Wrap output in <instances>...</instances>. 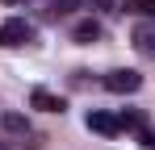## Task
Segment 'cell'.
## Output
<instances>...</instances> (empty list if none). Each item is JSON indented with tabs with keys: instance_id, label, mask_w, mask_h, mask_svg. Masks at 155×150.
Here are the masks:
<instances>
[{
	"instance_id": "obj_1",
	"label": "cell",
	"mask_w": 155,
	"mask_h": 150,
	"mask_svg": "<svg viewBox=\"0 0 155 150\" xmlns=\"http://www.w3.org/2000/svg\"><path fill=\"white\" fill-rule=\"evenodd\" d=\"M29 38H34V25L21 21V17H8L0 25V46H25Z\"/></svg>"
},
{
	"instance_id": "obj_2",
	"label": "cell",
	"mask_w": 155,
	"mask_h": 150,
	"mask_svg": "<svg viewBox=\"0 0 155 150\" xmlns=\"http://www.w3.org/2000/svg\"><path fill=\"white\" fill-rule=\"evenodd\" d=\"M105 88H109V92H117V96H126V92H138V88H143V75L130 71V67H117V71L105 75Z\"/></svg>"
},
{
	"instance_id": "obj_3",
	"label": "cell",
	"mask_w": 155,
	"mask_h": 150,
	"mask_svg": "<svg viewBox=\"0 0 155 150\" xmlns=\"http://www.w3.org/2000/svg\"><path fill=\"white\" fill-rule=\"evenodd\" d=\"M130 38H134V46L143 50V54H151V58H155V17H143V21L134 25Z\"/></svg>"
},
{
	"instance_id": "obj_4",
	"label": "cell",
	"mask_w": 155,
	"mask_h": 150,
	"mask_svg": "<svg viewBox=\"0 0 155 150\" xmlns=\"http://www.w3.org/2000/svg\"><path fill=\"white\" fill-rule=\"evenodd\" d=\"M29 104H34V108H42V113H63V108H67L63 96H54V92H46V88H34Z\"/></svg>"
},
{
	"instance_id": "obj_5",
	"label": "cell",
	"mask_w": 155,
	"mask_h": 150,
	"mask_svg": "<svg viewBox=\"0 0 155 150\" xmlns=\"http://www.w3.org/2000/svg\"><path fill=\"white\" fill-rule=\"evenodd\" d=\"M88 129H92V133H105V138H113V133H122V121L109 117V113H88Z\"/></svg>"
},
{
	"instance_id": "obj_6",
	"label": "cell",
	"mask_w": 155,
	"mask_h": 150,
	"mask_svg": "<svg viewBox=\"0 0 155 150\" xmlns=\"http://www.w3.org/2000/svg\"><path fill=\"white\" fill-rule=\"evenodd\" d=\"M0 125H4L8 133H21V138L29 133V125H25V117H21V113H0Z\"/></svg>"
},
{
	"instance_id": "obj_7",
	"label": "cell",
	"mask_w": 155,
	"mask_h": 150,
	"mask_svg": "<svg viewBox=\"0 0 155 150\" xmlns=\"http://www.w3.org/2000/svg\"><path fill=\"white\" fill-rule=\"evenodd\" d=\"M101 38V21H80L76 25V42H97Z\"/></svg>"
},
{
	"instance_id": "obj_8",
	"label": "cell",
	"mask_w": 155,
	"mask_h": 150,
	"mask_svg": "<svg viewBox=\"0 0 155 150\" xmlns=\"http://www.w3.org/2000/svg\"><path fill=\"white\" fill-rule=\"evenodd\" d=\"M122 8L134 13V17H155V0H126Z\"/></svg>"
},
{
	"instance_id": "obj_9",
	"label": "cell",
	"mask_w": 155,
	"mask_h": 150,
	"mask_svg": "<svg viewBox=\"0 0 155 150\" xmlns=\"http://www.w3.org/2000/svg\"><path fill=\"white\" fill-rule=\"evenodd\" d=\"M117 121H122V129H143V125H147V117H143V113L134 108V113H122Z\"/></svg>"
},
{
	"instance_id": "obj_10",
	"label": "cell",
	"mask_w": 155,
	"mask_h": 150,
	"mask_svg": "<svg viewBox=\"0 0 155 150\" xmlns=\"http://www.w3.org/2000/svg\"><path fill=\"white\" fill-rule=\"evenodd\" d=\"M76 4H80V0H54L51 13H54V17H67V13H76Z\"/></svg>"
}]
</instances>
